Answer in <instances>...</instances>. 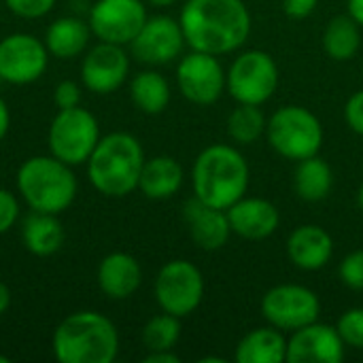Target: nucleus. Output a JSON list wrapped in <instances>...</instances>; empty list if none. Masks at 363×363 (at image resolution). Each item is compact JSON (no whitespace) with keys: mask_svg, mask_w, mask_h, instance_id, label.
<instances>
[{"mask_svg":"<svg viewBox=\"0 0 363 363\" xmlns=\"http://www.w3.org/2000/svg\"><path fill=\"white\" fill-rule=\"evenodd\" d=\"M179 23L191 51L225 55L251 34V13L242 0H187Z\"/></svg>","mask_w":363,"mask_h":363,"instance_id":"obj_1","label":"nucleus"},{"mask_svg":"<svg viewBox=\"0 0 363 363\" xmlns=\"http://www.w3.org/2000/svg\"><path fill=\"white\" fill-rule=\"evenodd\" d=\"M51 349L60 363H113L119 353V332L108 317L79 311L55 328Z\"/></svg>","mask_w":363,"mask_h":363,"instance_id":"obj_2","label":"nucleus"},{"mask_svg":"<svg viewBox=\"0 0 363 363\" xmlns=\"http://www.w3.org/2000/svg\"><path fill=\"white\" fill-rule=\"evenodd\" d=\"M145 151L136 136L111 132L100 136L87 160V177L96 191L106 198H125L138 189Z\"/></svg>","mask_w":363,"mask_h":363,"instance_id":"obj_3","label":"nucleus"},{"mask_svg":"<svg viewBox=\"0 0 363 363\" xmlns=\"http://www.w3.org/2000/svg\"><path fill=\"white\" fill-rule=\"evenodd\" d=\"M249 164L230 145H211L194 162V196L211 206L228 211L249 189Z\"/></svg>","mask_w":363,"mask_h":363,"instance_id":"obj_4","label":"nucleus"},{"mask_svg":"<svg viewBox=\"0 0 363 363\" xmlns=\"http://www.w3.org/2000/svg\"><path fill=\"white\" fill-rule=\"evenodd\" d=\"M72 166L53 155L28 157L17 170V191L32 211L60 215L77 198Z\"/></svg>","mask_w":363,"mask_h":363,"instance_id":"obj_5","label":"nucleus"},{"mask_svg":"<svg viewBox=\"0 0 363 363\" xmlns=\"http://www.w3.org/2000/svg\"><path fill=\"white\" fill-rule=\"evenodd\" d=\"M270 147L285 160H306L319 153L323 145V125L304 106H281L266 125Z\"/></svg>","mask_w":363,"mask_h":363,"instance_id":"obj_6","label":"nucleus"},{"mask_svg":"<svg viewBox=\"0 0 363 363\" xmlns=\"http://www.w3.org/2000/svg\"><path fill=\"white\" fill-rule=\"evenodd\" d=\"M49 151L53 157L62 160L68 166H81L87 164L91 151L96 149L100 140V125L98 119L79 106L62 108L53 117L49 125Z\"/></svg>","mask_w":363,"mask_h":363,"instance_id":"obj_7","label":"nucleus"},{"mask_svg":"<svg viewBox=\"0 0 363 363\" xmlns=\"http://www.w3.org/2000/svg\"><path fill=\"white\" fill-rule=\"evenodd\" d=\"M279 87V66L266 51L251 49L240 53L228 70V91L236 102L264 104Z\"/></svg>","mask_w":363,"mask_h":363,"instance_id":"obj_8","label":"nucleus"},{"mask_svg":"<svg viewBox=\"0 0 363 363\" xmlns=\"http://www.w3.org/2000/svg\"><path fill=\"white\" fill-rule=\"evenodd\" d=\"M153 291L164 313L183 319L200 306L204 298V277L191 262L172 259L160 268Z\"/></svg>","mask_w":363,"mask_h":363,"instance_id":"obj_9","label":"nucleus"},{"mask_svg":"<svg viewBox=\"0 0 363 363\" xmlns=\"http://www.w3.org/2000/svg\"><path fill=\"white\" fill-rule=\"evenodd\" d=\"M262 315L270 325L296 332L319 319L321 302L317 294L304 285H277L262 298Z\"/></svg>","mask_w":363,"mask_h":363,"instance_id":"obj_10","label":"nucleus"},{"mask_svg":"<svg viewBox=\"0 0 363 363\" xmlns=\"http://www.w3.org/2000/svg\"><path fill=\"white\" fill-rule=\"evenodd\" d=\"M49 49L28 32H13L0 40V81L11 85H30L38 81L49 66Z\"/></svg>","mask_w":363,"mask_h":363,"instance_id":"obj_11","label":"nucleus"},{"mask_svg":"<svg viewBox=\"0 0 363 363\" xmlns=\"http://www.w3.org/2000/svg\"><path fill=\"white\" fill-rule=\"evenodd\" d=\"M89 28L98 40L130 45L147 21L143 0H98L89 9Z\"/></svg>","mask_w":363,"mask_h":363,"instance_id":"obj_12","label":"nucleus"},{"mask_svg":"<svg viewBox=\"0 0 363 363\" xmlns=\"http://www.w3.org/2000/svg\"><path fill=\"white\" fill-rule=\"evenodd\" d=\"M177 83L181 94L200 106L215 104L228 87V74L217 55L191 51L177 66Z\"/></svg>","mask_w":363,"mask_h":363,"instance_id":"obj_13","label":"nucleus"},{"mask_svg":"<svg viewBox=\"0 0 363 363\" xmlns=\"http://www.w3.org/2000/svg\"><path fill=\"white\" fill-rule=\"evenodd\" d=\"M185 47V36L181 23L168 15L147 17L140 32L130 43L132 55L149 66L170 64L174 57L181 55Z\"/></svg>","mask_w":363,"mask_h":363,"instance_id":"obj_14","label":"nucleus"},{"mask_svg":"<svg viewBox=\"0 0 363 363\" xmlns=\"http://www.w3.org/2000/svg\"><path fill=\"white\" fill-rule=\"evenodd\" d=\"M130 72V57L123 51V45H113L100 40L91 47L81 62V81L83 85L100 96L117 91Z\"/></svg>","mask_w":363,"mask_h":363,"instance_id":"obj_15","label":"nucleus"},{"mask_svg":"<svg viewBox=\"0 0 363 363\" xmlns=\"http://www.w3.org/2000/svg\"><path fill=\"white\" fill-rule=\"evenodd\" d=\"M345 347L336 328L315 321L296 330L287 340V363H340Z\"/></svg>","mask_w":363,"mask_h":363,"instance_id":"obj_16","label":"nucleus"},{"mask_svg":"<svg viewBox=\"0 0 363 363\" xmlns=\"http://www.w3.org/2000/svg\"><path fill=\"white\" fill-rule=\"evenodd\" d=\"M183 219L191 240L202 251H219L228 245L232 228L223 208L211 206L194 196L183 206Z\"/></svg>","mask_w":363,"mask_h":363,"instance_id":"obj_17","label":"nucleus"},{"mask_svg":"<svg viewBox=\"0 0 363 363\" xmlns=\"http://www.w3.org/2000/svg\"><path fill=\"white\" fill-rule=\"evenodd\" d=\"M225 213H228L232 232L247 240H264L272 236L281 223L279 208L270 200H264V198L242 196Z\"/></svg>","mask_w":363,"mask_h":363,"instance_id":"obj_18","label":"nucleus"},{"mask_svg":"<svg viewBox=\"0 0 363 363\" xmlns=\"http://www.w3.org/2000/svg\"><path fill=\"white\" fill-rule=\"evenodd\" d=\"M143 283V268L130 253H108L98 266V287L111 300L132 298Z\"/></svg>","mask_w":363,"mask_h":363,"instance_id":"obj_19","label":"nucleus"},{"mask_svg":"<svg viewBox=\"0 0 363 363\" xmlns=\"http://www.w3.org/2000/svg\"><path fill=\"white\" fill-rule=\"evenodd\" d=\"M334 253V240L321 225H300L287 238V257L300 270H321Z\"/></svg>","mask_w":363,"mask_h":363,"instance_id":"obj_20","label":"nucleus"},{"mask_svg":"<svg viewBox=\"0 0 363 363\" xmlns=\"http://www.w3.org/2000/svg\"><path fill=\"white\" fill-rule=\"evenodd\" d=\"M183 185V168L181 164L170 155H155L151 160H145L138 189L149 200H168L172 198Z\"/></svg>","mask_w":363,"mask_h":363,"instance_id":"obj_21","label":"nucleus"},{"mask_svg":"<svg viewBox=\"0 0 363 363\" xmlns=\"http://www.w3.org/2000/svg\"><path fill=\"white\" fill-rule=\"evenodd\" d=\"M66 232L57 215L32 211L21 223V242L36 257H49L62 249Z\"/></svg>","mask_w":363,"mask_h":363,"instance_id":"obj_22","label":"nucleus"},{"mask_svg":"<svg viewBox=\"0 0 363 363\" xmlns=\"http://www.w3.org/2000/svg\"><path fill=\"white\" fill-rule=\"evenodd\" d=\"M91 28L89 21H83L81 17H57L53 23H49L45 32V45L53 57L60 60H72L81 55L89 45Z\"/></svg>","mask_w":363,"mask_h":363,"instance_id":"obj_23","label":"nucleus"},{"mask_svg":"<svg viewBox=\"0 0 363 363\" xmlns=\"http://www.w3.org/2000/svg\"><path fill=\"white\" fill-rule=\"evenodd\" d=\"M236 363H283L287 362V340L279 328H257L242 336L234 353Z\"/></svg>","mask_w":363,"mask_h":363,"instance_id":"obj_24","label":"nucleus"},{"mask_svg":"<svg viewBox=\"0 0 363 363\" xmlns=\"http://www.w3.org/2000/svg\"><path fill=\"white\" fill-rule=\"evenodd\" d=\"M334 185V172L325 160L317 155L300 160L294 172L296 194L306 202H321L330 196Z\"/></svg>","mask_w":363,"mask_h":363,"instance_id":"obj_25","label":"nucleus"},{"mask_svg":"<svg viewBox=\"0 0 363 363\" xmlns=\"http://www.w3.org/2000/svg\"><path fill=\"white\" fill-rule=\"evenodd\" d=\"M362 47V26L351 15H336L323 32V49L336 62H347Z\"/></svg>","mask_w":363,"mask_h":363,"instance_id":"obj_26","label":"nucleus"},{"mask_svg":"<svg viewBox=\"0 0 363 363\" xmlns=\"http://www.w3.org/2000/svg\"><path fill=\"white\" fill-rule=\"evenodd\" d=\"M130 98L143 113L160 115L170 102V85L164 74L155 70H143L130 83Z\"/></svg>","mask_w":363,"mask_h":363,"instance_id":"obj_27","label":"nucleus"},{"mask_svg":"<svg viewBox=\"0 0 363 363\" xmlns=\"http://www.w3.org/2000/svg\"><path fill=\"white\" fill-rule=\"evenodd\" d=\"M266 125H268V121H266V115L259 108V104L238 102V106L228 117V132H230L232 140H236L238 145L257 143L266 134Z\"/></svg>","mask_w":363,"mask_h":363,"instance_id":"obj_28","label":"nucleus"},{"mask_svg":"<svg viewBox=\"0 0 363 363\" xmlns=\"http://www.w3.org/2000/svg\"><path fill=\"white\" fill-rule=\"evenodd\" d=\"M179 338H181V319L170 313L155 315L143 328V345L147 351H172Z\"/></svg>","mask_w":363,"mask_h":363,"instance_id":"obj_29","label":"nucleus"},{"mask_svg":"<svg viewBox=\"0 0 363 363\" xmlns=\"http://www.w3.org/2000/svg\"><path fill=\"white\" fill-rule=\"evenodd\" d=\"M342 342L353 349H363V308L347 311L336 325Z\"/></svg>","mask_w":363,"mask_h":363,"instance_id":"obj_30","label":"nucleus"},{"mask_svg":"<svg viewBox=\"0 0 363 363\" xmlns=\"http://www.w3.org/2000/svg\"><path fill=\"white\" fill-rule=\"evenodd\" d=\"M338 277L347 287H351L355 291H363V249L349 253L340 262Z\"/></svg>","mask_w":363,"mask_h":363,"instance_id":"obj_31","label":"nucleus"},{"mask_svg":"<svg viewBox=\"0 0 363 363\" xmlns=\"http://www.w3.org/2000/svg\"><path fill=\"white\" fill-rule=\"evenodd\" d=\"M57 0H4L6 9L21 19H40L53 11Z\"/></svg>","mask_w":363,"mask_h":363,"instance_id":"obj_32","label":"nucleus"},{"mask_svg":"<svg viewBox=\"0 0 363 363\" xmlns=\"http://www.w3.org/2000/svg\"><path fill=\"white\" fill-rule=\"evenodd\" d=\"M19 219V202L13 191L0 187V234H6Z\"/></svg>","mask_w":363,"mask_h":363,"instance_id":"obj_33","label":"nucleus"},{"mask_svg":"<svg viewBox=\"0 0 363 363\" xmlns=\"http://www.w3.org/2000/svg\"><path fill=\"white\" fill-rule=\"evenodd\" d=\"M53 102L57 111L62 108H72L81 104V87L74 81H60L53 89Z\"/></svg>","mask_w":363,"mask_h":363,"instance_id":"obj_34","label":"nucleus"},{"mask_svg":"<svg viewBox=\"0 0 363 363\" xmlns=\"http://www.w3.org/2000/svg\"><path fill=\"white\" fill-rule=\"evenodd\" d=\"M345 119L355 134L363 136V89L355 91L349 98V102L345 106Z\"/></svg>","mask_w":363,"mask_h":363,"instance_id":"obj_35","label":"nucleus"},{"mask_svg":"<svg viewBox=\"0 0 363 363\" xmlns=\"http://www.w3.org/2000/svg\"><path fill=\"white\" fill-rule=\"evenodd\" d=\"M319 0H283V11L291 19H306L315 9Z\"/></svg>","mask_w":363,"mask_h":363,"instance_id":"obj_36","label":"nucleus"},{"mask_svg":"<svg viewBox=\"0 0 363 363\" xmlns=\"http://www.w3.org/2000/svg\"><path fill=\"white\" fill-rule=\"evenodd\" d=\"M143 363H181V359L172 351H149Z\"/></svg>","mask_w":363,"mask_h":363,"instance_id":"obj_37","label":"nucleus"},{"mask_svg":"<svg viewBox=\"0 0 363 363\" xmlns=\"http://www.w3.org/2000/svg\"><path fill=\"white\" fill-rule=\"evenodd\" d=\"M9 128H11V111L6 102L0 98V140L9 134Z\"/></svg>","mask_w":363,"mask_h":363,"instance_id":"obj_38","label":"nucleus"},{"mask_svg":"<svg viewBox=\"0 0 363 363\" xmlns=\"http://www.w3.org/2000/svg\"><path fill=\"white\" fill-rule=\"evenodd\" d=\"M347 6H349V15L363 28V0H349Z\"/></svg>","mask_w":363,"mask_h":363,"instance_id":"obj_39","label":"nucleus"},{"mask_svg":"<svg viewBox=\"0 0 363 363\" xmlns=\"http://www.w3.org/2000/svg\"><path fill=\"white\" fill-rule=\"evenodd\" d=\"M11 306V289L0 281V317L9 311Z\"/></svg>","mask_w":363,"mask_h":363,"instance_id":"obj_40","label":"nucleus"},{"mask_svg":"<svg viewBox=\"0 0 363 363\" xmlns=\"http://www.w3.org/2000/svg\"><path fill=\"white\" fill-rule=\"evenodd\" d=\"M151 6H160V9H164V6H170V4H174L177 0H147Z\"/></svg>","mask_w":363,"mask_h":363,"instance_id":"obj_41","label":"nucleus"},{"mask_svg":"<svg viewBox=\"0 0 363 363\" xmlns=\"http://www.w3.org/2000/svg\"><path fill=\"white\" fill-rule=\"evenodd\" d=\"M200 363H225V359H221V357H202Z\"/></svg>","mask_w":363,"mask_h":363,"instance_id":"obj_42","label":"nucleus"},{"mask_svg":"<svg viewBox=\"0 0 363 363\" xmlns=\"http://www.w3.org/2000/svg\"><path fill=\"white\" fill-rule=\"evenodd\" d=\"M357 206H359V211L363 213V183L362 187H359V191H357Z\"/></svg>","mask_w":363,"mask_h":363,"instance_id":"obj_43","label":"nucleus"},{"mask_svg":"<svg viewBox=\"0 0 363 363\" xmlns=\"http://www.w3.org/2000/svg\"><path fill=\"white\" fill-rule=\"evenodd\" d=\"M9 362H11V359H9L6 355H2V353H0V363H9Z\"/></svg>","mask_w":363,"mask_h":363,"instance_id":"obj_44","label":"nucleus"}]
</instances>
